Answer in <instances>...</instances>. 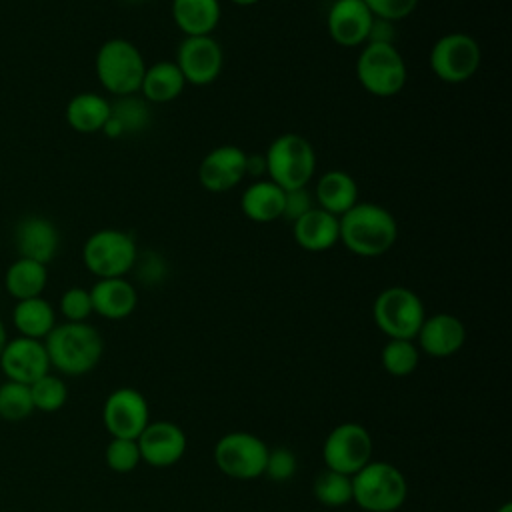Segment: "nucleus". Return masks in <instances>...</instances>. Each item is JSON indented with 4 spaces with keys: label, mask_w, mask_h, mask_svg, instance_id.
Listing matches in <instances>:
<instances>
[{
    "label": "nucleus",
    "mask_w": 512,
    "mask_h": 512,
    "mask_svg": "<svg viewBox=\"0 0 512 512\" xmlns=\"http://www.w3.org/2000/svg\"><path fill=\"white\" fill-rule=\"evenodd\" d=\"M338 242L362 258L386 254L398 240V222L394 214L376 202H356L348 212L338 216Z\"/></svg>",
    "instance_id": "nucleus-1"
},
{
    "label": "nucleus",
    "mask_w": 512,
    "mask_h": 512,
    "mask_svg": "<svg viewBox=\"0 0 512 512\" xmlns=\"http://www.w3.org/2000/svg\"><path fill=\"white\" fill-rule=\"evenodd\" d=\"M50 368L64 376H84L92 372L104 354L100 332L88 322H62L44 338Z\"/></svg>",
    "instance_id": "nucleus-2"
},
{
    "label": "nucleus",
    "mask_w": 512,
    "mask_h": 512,
    "mask_svg": "<svg viewBox=\"0 0 512 512\" xmlns=\"http://www.w3.org/2000/svg\"><path fill=\"white\" fill-rule=\"evenodd\" d=\"M406 498V476L392 462L370 460L352 476V502L366 512H396Z\"/></svg>",
    "instance_id": "nucleus-3"
},
{
    "label": "nucleus",
    "mask_w": 512,
    "mask_h": 512,
    "mask_svg": "<svg viewBox=\"0 0 512 512\" xmlns=\"http://www.w3.org/2000/svg\"><path fill=\"white\" fill-rule=\"evenodd\" d=\"M268 180L282 190L304 188L316 172V152L310 140L296 132L278 134L264 152Z\"/></svg>",
    "instance_id": "nucleus-4"
},
{
    "label": "nucleus",
    "mask_w": 512,
    "mask_h": 512,
    "mask_svg": "<svg viewBox=\"0 0 512 512\" xmlns=\"http://www.w3.org/2000/svg\"><path fill=\"white\" fill-rule=\"evenodd\" d=\"M94 68L102 88L118 98L140 92L146 62L134 42L126 38H110L98 48Z\"/></svg>",
    "instance_id": "nucleus-5"
},
{
    "label": "nucleus",
    "mask_w": 512,
    "mask_h": 512,
    "mask_svg": "<svg viewBox=\"0 0 512 512\" xmlns=\"http://www.w3.org/2000/svg\"><path fill=\"white\" fill-rule=\"evenodd\" d=\"M356 78L368 94L390 98L406 86L408 68L396 44L366 42L356 58Z\"/></svg>",
    "instance_id": "nucleus-6"
},
{
    "label": "nucleus",
    "mask_w": 512,
    "mask_h": 512,
    "mask_svg": "<svg viewBox=\"0 0 512 512\" xmlns=\"http://www.w3.org/2000/svg\"><path fill=\"white\" fill-rule=\"evenodd\" d=\"M138 252L130 232L102 228L86 238L82 246V262L96 278H124L132 272Z\"/></svg>",
    "instance_id": "nucleus-7"
},
{
    "label": "nucleus",
    "mask_w": 512,
    "mask_h": 512,
    "mask_svg": "<svg viewBox=\"0 0 512 512\" xmlns=\"http://www.w3.org/2000/svg\"><path fill=\"white\" fill-rule=\"evenodd\" d=\"M372 318L378 330L396 340H414L424 318L422 298L406 286H388L374 298Z\"/></svg>",
    "instance_id": "nucleus-8"
},
{
    "label": "nucleus",
    "mask_w": 512,
    "mask_h": 512,
    "mask_svg": "<svg viewBox=\"0 0 512 512\" xmlns=\"http://www.w3.org/2000/svg\"><path fill=\"white\" fill-rule=\"evenodd\" d=\"M270 446L256 434L232 430L214 444L216 468L232 480H256L264 476Z\"/></svg>",
    "instance_id": "nucleus-9"
},
{
    "label": "nucleus",
    "mask_w": 512,
    "mask_h": 512,
    "mask_svg": "<svg viewBox=\"0 0 512 512\" xmlns=\"http://www.w3.org/2000/svg\"><path fill=\"white\" fill-rule=\"evenodd\" d=\"M480 62V44L466 32H448L440 36L428 54L430 70L446 84H462L470 80L478 72Z\"/></svg>",
    "instance_id": "nucleus-10"
},
{
    "label": "nucleus",
    "mask_w": 512,
    "mask_h": 512,
    "mask_svg": "<svg viewBox=\"0 0 512 512\" xmlns=\"http://www.w3.org/2000/svg\"><path fill=\"white\" fill-rule=\"evenodd\" d=\"M374 452V442L366 426L358 422H342L334 426L322 444L324 468L354 476L362 470Z\"/></svg>",
    "instance_id": "nucleus-11"
},
{
    "label": "nucleus",
    "mask_w": 512,
    "mask_h": 512,
    "mask_svg": "<svg viewBox=\"0 0 512 512\" xmlns=\"http://www.w3.org/2000/svg\"><path fill=\"white\" fill-rule=\"evenodd\" d=\"M150 422V406L146 396L128 386L112 390L102 404V424L110 438L136 440Z\"/></svg>",
    "instance_id": "nucleus-12"
},
{
    "label": "nucleus",
    "mask_w": 512,
    "mask_h": 512,
    "mask_svg": "<svg viewBox=\"0 0 512 512\" xmlns=\"http://www.w3.org/2000/svg\"><path fill=\"white\" fill-rule=\"evenodd\" d=\"M174 62L186 84L208 86L224 68V52L212 36H184L176 48Z\"/></svg>",
    "instance_id": "nucleus-13"
},
{
    "label": "nucleus",
    "mask_w": 512,
    "mask_h": 512,
    "mask_svg": "<svg viewBox=\"0 0 512 512\" xmlns=\"http://www.w3.org/2000/svg\"><path fill=\"white\" fill-rule=\"evenodd\" d=\"M140 458L152 468H170L182 460L188 448L186 432L170 420H150L136 438Z\"/></svg>",
    "instance_id": "nucleus-14"
},
{
    "label": "nucleus",
    "mask_w": 512,
    "mask_h": 512,
    "mask_svg": "<svg viewBox=\"0 0 512 512\" xmlns=\"http://www.w3.org/2000/svg\"><path fill=\"white\" fill-rule=\"evenodd\" d=\"M0 370L6 380L32 384L50 372V360L44 340L18 336L6 342L0 354Z\"/></svg>",
    "instance_id": "nucleus-15"
},
{
    "label": "nucleus",
    "mask_w": 512,
    "mask_h": 512,
    "mask_svg": "<svg viewBox=\"0 0 512 512\" xmlns=\"http://www.w3.org/2000/svg\"><path fill=\"white\" fill-rule=\"evenodd\" d=\"M246 178V152L234 144L212 148L198 166V182L204 190L220 194L236 188Z\"/></svg>",
    "instance_id": "nucleus-16"
},
{
    "label": "nucleus",
    "mask_w": 512,
    "mask_h": 512,
    "mask_svg": "<svg viewBox=\"0 0 512 512\" xmlns=\"http://www.w3.org/2000/svg\"><path fill=\"white\" fill-rule=\"evenodd\" d=\"M374 14L362 0H334L326 12V30L334 44L342 48L364 46Z\"/></svg>",
    "instance_id": "nucleus-17"
},
{
    "label": "nucleus",
    "mask_w": 512,
    "mask_h": 512,
    "mask_svg": "<svg viewBox=\"0 0 512 512\" xmlns=\"http://www.w3.org/2000/svg\"><path fill=\"white\" fill-rule=\"evenodd\" d=\"M414 342L418 350L430 358H448L464 346L466 326L454 314L436 312L424 318Z\"/></svg>",
    "instance_id": "nucleus-18"
},
{
    "label": "nucleus",
    "mask_w": 512,
    "mask_h": 512,
    "mask_svg": "<svg viewBox=\"0 0 512 512\" xmlns=\"http://www.w3.org/2000/svg\"><path fill=\"white\" fill-rule=\"evenodd\" d=\"M14 244L18 258L48 264L58 254L60 232L56 224L44 216H26L16 224Z\"/></svg>",
    "instance_id": "nucleus-19"
},
{
    "label": "nucleus",
    "mask_w": 512,
    "mask_h": 512,
    "mask_svg": "<svg viewBox=\"0 0 512 512\" xmlns=\"http://www.w3.org/2000/svg\"><path fill=\"white\" fill-rule=\"evenodd\" d=\"M90 298L92 310L106 320H124L138 306V292L126 278H98Z\"/></svg>",
    "instance_id": "nucleus-20"
},
{
    "label": "nucleus",
    "mask_w": 512,
    "mask_h": 512,
    "mask_svg": "<svg viewBox=\"0 0 512 512\" xmlns=\"http://www.w3.org/2000/svg\"><path fill=\"white\" fill-rule=\"evenodd\" d=\"M292 236L306 252H326L338 244V218L314 206L292 222Z\"/></svg>",
    "instance_id": "nucleus-21"
},
{
    "label": "nucleus",
    "mask_w": 512,
    "mask_h": 512,
    "mask_svg": "<svg viewBox=\"0 0 512 512\" xmlns=\"http://www.w3.org/2000/svg\"><path fill=\"white\" fill-rule=\"evenodd\" d=\"M312 196L318 208L338 218L358 202V184L354 176L346 170H340V168L326 170L316 180Z\"/></svg>",
    "instance_id": "nucleus-22"
},
{
    "label": "nucleus",
    "mask_w": 512,
    "mask_h": 512,
    "mask_svg": "<svg viewBox=\"0 0 512 512\" xmlns=\"http://www.w3.org/2000/svg\"><path fill=\"white\" fill-rule=\"evenodd\" d=\"M170 12L184 36H212L222 18L220 0H172Z\"/></svg>",
    "instance_id": "nucleus-23"
},
{
    "label": "nucleus",
    "mask_w": 512,
    "mask_h": 512,
    "mask_svg": "<svg viewBox=\"0 0 512 512\" xmlns=\"http://www.w3.org/2000/svg\"><path fill=\"white\" fill-rule=\"evenodd\" d=\"M282 208L284 190L272 180H254L240 196L242 214L256 224H268L282 218Z\"/></svg>",
    "instance_id": "nucleus-24"
},
{
    "label": "nucleus",
    "mask_w": 512,
    "mask_h": 512,
    "mask_svg": "<svg viewBox=\"0 0 512 512\" xmlns=\"http://www.w3.org/2000/svg\"><path fill=\"white\" fill-rule=\"evenodd\" d=\"M186 80L174 60H160L146 66L140 84V96L148 104H168L184 92Z\"/></svg>",
    "instance_id": "nucleus-25"
},
{
    "label": "nucleus",
    "mask_w": 512,
    "mask_h": 512,
    "mask_svg": "<svg viewBox=\"0 0 512 512\" xmlns=\"http://www.w3.org/2000/svg\"><path fill=\"white\" fill-rule=\"evenodd\" d=\"M64 116L68 126L80 134L102 132L110 118V100L96 92H80L70 98Z\"/></svg>",
    "instance_id": "nucleus-26"
},
{
    "label": "nucleus",
    "mask_w": 512,
    "mask_h": 512,
    "mask_svg": "<svg viewBox=\"0 0 512 512\" xmlns=\"http://www.w3.org/2000/svg\"><path fill=\"white\" fill-rule=\"evenodd\" d=\"M12 322L20 336L44 340L56 326V312L42 296L18 300L12 312Z\"/></svg>",
    "instance_id": "nucleus-27"
},
{
    "label": "nucleus",
    "mask_w": 512,
    "mask_h": 512,
    "mask_svg": "<svg viewBox=\"0 0 512 512\" xmlns=\"http://www.w3.org/2000/svg\"><path fill=\"white\" fill-rule=\"evenodd\" d=\"M46 282H48L46 264H40L28 258H18L16 262H12L4 276V286L8 294L14 296L16 300L40 296L46 288Z\"/></svg>",
    "instance_id": "nucleus-28"
},
{
    "label": "nucleus",
    "mask_w": 512,
    "mask_h": 512,
    "mask_svg": "<svg viewBox=\"0 0 512 512\" xmlns=\"http://www.w3.org/2000/svg\"><path fill=\"white\" fill-rule=\"evenodd\" d=\"M110 118L122 128V134H140L150 126V104L140 94L118 96L110 102Z\"/></svg>",
    "instance_id": "nucleus-29"
},
{
    "label": "nucleus",
    "mask_w": 512,
    "mask_h": 512,
    "mask_svg": "<svg viewBox=\"0 0 512 512\" xmlns=\"http://www.w3.org/2000/svg\"><path fill=\"white\" fill-rule=\"evenodd\" d=\"M382 368L396 378L410 376L420 362V350L414 340H396L388 338L380 352Z\"/></svg>",
    "instance_id": "nucleus-30"
},
{
    "label": "nucleus",
    "mask_w": 512,
    "mask_h": 512,
    "mask_svg": "<svg viewBox=\"0 0 512 512\" xmlns=\"http://www.w3.org/2000/svg\"><path fill=\"white\" fill-rule=\"evenodd\" d=\"M314 498L326 508H342L352 502V476L324 468L312 484Z\"/></svg>",
    "instance_id": "nucleus-31"
},
{
    "label": "nucleus",
    "mask_w": 512,
    "mask_h": 512,
    "mask_svg": "<svg viewBox=\"0 0 512 512\" xmlns=\"http://www.w3.org/2000/svg\"><path fill=\"white\" fill-rule=\"evenodd\" d=\"M34 412L28 384L4 380L0 384V418L8 422H22Z\"/></svg>",
    "instance_id": "nucleus-32"
},
{
    "label": "nucleus",
    "mask_w": 512,
    "mask_h": 512,
    "mask_svg": "<svg viewBox=\"0 0 512 512\" xmlns=\"http://www.w3.org/2000/svg\"><path fill=\"white\" fill-rule=\"evenodd\" d=\"M30 394L34 410L58 412L68 400V386L60 376L48 372L30 384Z\"/></svg>",
    "instance_id": "nucleus-33"
},
{
    "label": "nucleus",
    "mask_w": 512,
    "mask_h": 512,
    "mask_svg": "<svg viewBox=\"0 0 512 512\" xmlns=\"http://www.w3.org/2000/svg\"><path fill=\"white\" fill-rule=\"evenodd\" d=\"M104 462L116 474H128L142 464L140 450L132 438H110L104 448Z\"/></svg>",
    "instance_id": "nucleus-34"
},
{
    "label": "nucleus",
    "mask_w": 512,
    "mask_h": 512,
    "mask_svg": "<svg viewBox=\"0 0 512 512\" xmlns=\"http://www.w3.org/2000/svg\"><path fill=\"white\" fill-rule=\"evenodd\" d=\"M136 272V278L146 284V286H156L162 284L168 276V262L166 258L156 252V250H146V252H138L136 264L132 268Z\"/></svg>",
    "instance_id": "nucleus-35"
},
{
    "label": "nucleus",
    "mask_w": 512,
    "mask_h": 512,
    "mask_svg": "<svg viewBox=\"0 0 512 512\" xmlns=\"http://www.w3.org/2000/svg\"><path fill=\"white\" fill-rule=\"evenodd\" d=\"M60 312L66 322H86L88 316L94 312L90 290L80 286L64 290V294L60 296Z\"/></svg>",
    "instance_id": "nucleus-36"
},
{
    "label": "nucleus",
    "mask_w": 512,
    "mask_h": 512,
    "mask_svg": "<svg viewBox=\"0 0 512 512\" xmlns=\"http://www.w3.org/2000/svg\"><path fill=\"white\" fill-rule=\"evenodd\" d=\"M296 468H298L296 454L286 446H276V448H270L268 452L264 476H268L274 482H288L294 478Z\"/></svg>",
    "instance_id": "nucleus-37"
},
{
    "label": "nucleus",
    "mask_w": 512,
    "mask_h": 512,
    "mask_svg": "<svg viewBox=\"0 0 512 512\" xmlns=\"http://www.w3.org/2000/svg\"><path fill=\"white\" fill-rule=\"evenodd\" d=\"M368 10L376 16V18H384L390 22H398L408 18L416 8L420 0H362Z\"/></svg>",
    "instance_id": "nucleus-38"
},
{
    "label": "nucleus",
    "mask_w": 512,
    "mask_h": 512,
    "mask_svg": "<svg viewBox=\"0 0 512 512\" xmlns=\"http://www.w3.org/2000/svg\"><path fill=\"white\" fill-rule=\"evenodd\" d=\"M314 196L312 192L304 188H294V190H284V208H282V218L294 222L302 214H306L310 208H314Z\"/></svg>",
    "instance_id": "nucleus-39"
},
{
    "label": "nucleus",
    "mask_w": 512,
    "mask_h": 512,
    "mask_svg": "<svg viewBox=\"0 0 512 512\" xmlns=\"http://www.w3.org/2000/svg\"><path fill=\"white\" fill-rule=\"evenodd\" d=\"M394 38H396L394 22L384 20V18H376V16H374V22H372V26H370V32H368V40H366V42L394 44Z\"/></svg>",
    "instance_id": "nucleus-40"
},
{
    "label": "nucleus",
    "mask_w": 512,
    "mask_h": 512,
    "mask_svg": "<svg viewBox=\"0 0 512 512\" xmlns=\"http://www.w3.org/2000/svg\"><path fill=\"white\" fill-rule=\"evenodd\" d=\"M266 174V160H264V154H256V156H250L246 154V176H252V178H258Z\"/></svg>",
    "instance_id": "nucleus-41"
},
{
    "label": "nucleus",
    "mask_w": 512,
    "mask_h": 512,
    "mask_svg": "<svg viewBox=\"0 0 512 512\" xmlns=\"http://www.w3.org/2000/svg\"><path fill=\"white\" fill-rule=\"evenodd\" d=\"M6 342H8V336H6V326H4V322H2V318H0V354H2L4 346H6Z\"/></svg>",
    "instance_id": "nucleus-42"
},
{
    "label": "nucleus",
    "mask_w": 512,
    "mask_h": 512,
    "mask_svg": "<svg viewBox=\"0 0 512 512\" xmlns=\"http://www.w3.org/2000/svg\"><path fill=\"white\" fill-rule=\"evenodd\" d=\"M230 2H232V4H236V6H242V8H244V6H254V4H258L260 0H230Z\"/></svg>",
    "instance_id": "nucleus-43"
},
{
    "label": "nucleus",
    "mask_w": 512,
    "mask_h": 512,
    "mask_svg": "<svg viewBox=\"0 0 512 512\" xmlns=\"http://www.w3.org/2000/svg\"><path fill=\"white\" fill-rule=\"evenodd\" d=\"M496 512H512V504L504 502L500 508H496Z\"/></svg>",
    "instance_id": "nucleus-44"
},
{
    "label": "nucleus",
    "mask_w": 512,
    "mask_h": 512,
    "mask_svg": "<svg viewBox=\"0 0 512 512\" xmlns=\"http://www.w3.org/2000/svg\"><path fill=\"white\" fill-rule=\"evenodd\" d=\"M124 2H128V4H138V2H144V0H124Z\"/></svg>",
    "instance_id": "nucleus-45"
}]
</instances>
